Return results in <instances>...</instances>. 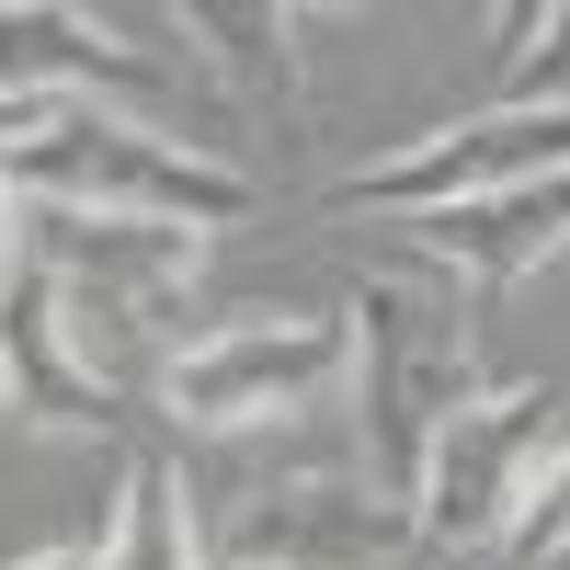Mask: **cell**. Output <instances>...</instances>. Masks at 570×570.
Here are the masks:
<instances>
[{"label":"cell","mask_w":570,"mask_h":570,"mask_svg":"<svg viewBox=\"0 0 570 570\" xmlns=\"http://www.w3.org/2000/svg\"><path fill=\"white\" fill-rule=\"evenodd\" d=\"M537 171H570V115H468L445 137H411L400 160H376L343 183V206H376V217H434L456 195H502V183H537Z\"/></svg>","instance_id":"7"},{"label":"cell","mask_w":570,"mask_h":570,"mask_svg":"<svg viewBox=\"0 0 570 570\" xmlns=\"http://www.w3.org/2000/svg\"><path fill=\"white\" fill-rule=\"evenodd\" d=\"M445 274H468L480 297H513L559 240H570V171H537V183H502V195H456L434 217H400Z\"/></svg>","instance_id":"10"},{"label":"cell","mask_w":570,"mask_h":570,"mask_svg":"<svg viewBox=\"0 0 570 570\" xmlns=\"http://www.w3.org/2000/svg\"><path fill=\"white\" fill-rule=\"evenodd\" d=\"M104 570H206V559H195V513H183L171 456H137V468H126V502H115Z\"/></svg>","instance_id":"12"},{"label":"cell","mask_w":570,"mask_h":570,"mask_svg":"<svg viewBox=\"0 0 570 570\" xmlns=\"http://www.w3.org/2000/svg\"><path fill=\"white\" fill-rule=\"evenodd\" d=\"M195 228H149V217H69V206H23V263L58 285V308L80 331V354H91V331H126L149 297H171L183 274H195Z\"/></svg>","instance_id":"5"},{"label":"cell","mask_w":570,"mask_h":570,"mask_svg":"<svg viewBox=\"0 0 570 570\" xmlns=\"http://www.w3.org/2000/svg\"><path fill=\"white\" fill-rule=\"evenodd\" d=\"M354 376V331L343 320H228L206 343H183L160 365V400L206 434H252V422H297Z\"/></svg>","instance_id":"4"},{"label":"cell","mask_w":570,"mask_h":570,"mask_svg":"<svg viewBox=\"0 0 570 570\" xmlns=\"http://www.w3.org/2000/svg\"><path fill=\"white\" fill-rule=\"evenodd\" d=\"M502 570H548V559H570V445L548 456V480L525 491V513H513V537L491 548Z\"/></svg>","instance_id":"14"},{"label":"cell","mask_w":570,"mask_h":570,"mask_svg":"<svg viewBox=\"0 0 570 570\" xmlns=\"http://www.w3.org/2000/svg\"><path fill=\"white\" fill-rule=\"evenodd\" d=\"M0 183H12V206H69V217H149V228H228L252 217V183L183 149L171 126H137V115H104V104H58L12 160H0Z\"/></svg>","instance_id":"1"},{"label":"cell","mask_w":570,"mask_h":570,"mask_svg":"<svg viewBox=\"0 0 570 570\" xmlns=\"http://www.w3.org/2000/svg\"><path fill=\"white\" fill-rule=\"evenodd\" d=\"M525 35H537V46L502 69V104H491V115H570V12H537Z\"/></svg>","instance_id":"13"},{"label":"cell","mask_w":570,"mask_h":570,"mask_svg":"<svg viewBox=\"0 0 570 570\" xmlns=\"http://www.w3.org/2000/svg\"><path fill=\"white\" fill-rule=\"evenodd\" d=\"M0 400L46 434H91V422H115V376L80 354V331L58 308V285L35 263L0 274Z\"/></svg>","instance_id":"9"},{"label":"cell","mask_w":570,"mask_h":570,"mask_svg":"<svg viewBox=\"0 0 570 570\" xmlns=\"http://www.w3.org/2000/svg\"><path fill=\"white\" fill-rule=\"evenodd\" d=\"M354 376H365V456H376V502L422 491V456L434 434L480 400V354H468V320L445 285L422 274H365L354 297Z\"/></svg>","instance_id":"2"},{"label":"cell","mask_w":570,"mask_h":570,"mask_svg":"<svg viewBox=\"0 0 570 570\" xmlns=\"http://www.w3.org/2000/svg\"><path fill=\"white\" fill-rule=\"evenodd\" d=\"M0 91L104 104V115H137V126L171 115V69L149 46H126V23L69 12V0H12V12H0Z\"/></svg>","instance_id":"6"},{"label":"cell","mask_w":570,"mask_h":570,"mask_svg":"<svg viewBox=\"0 0 570 570\" xmlns=\"http://www.w3.org/2000/svg\"><path fill=\"white\" fill-rule=\"evenodd\" d=\"M263 513H240L228 570H422L434 548L411 537V513L365 502L343 480H297V491H252Z\"/></svg>","instance_id":"8"},{"label":"cell","mask_w":570,"mask_h":570,"mask_svg":"<svg viewBox=\"0 0 570 570\" xmlns=\"http://www.w3.org/2000/svg\"><path fill=\"white\" fill-rule=\"evenodd\" d=\"M12 570H104V548H35V559H12Z\"/></svg>","instance_id":"15"},{"label":"cell","mask_w":570,"mask_h":570,"mask_svg":"<svg viewBox=\"0 0 570 570\" xmlns=\"http://www.w3.org/2000/svg\"><path fill=\"white\" fill-rule=\"evenodd\" d=\"M559 389H491V400H468L434 456H422V491H411V537L434 548V559H491L513 537V513H525V491L548 480V456H559Z\"/></svg>","instance_id":"3"},{"label":"cell","mask_w":570,"mask_h":570,"mask_svg":"<svg viewBox=\"0 0 570 570\" xmlns=\"http://www.w3.org/2000/svg\"><path fill=\"white\" fill-rule=\"evenodd\" d=\"M23 263V206H12V183H0V274Z\"/></svg>","instance_id":"16"},{"label":"cell","mask_w":570,"mask_h":570,"mask_svg":"<svg viewBox=\"0 0 570 570\" xmlns=\"http://www.w3.org/2000/svg\"><path fill=\"white\" fill-rule=\"evenodd\" d=\"M171 23L206 46V69L240 91V104H285V115L308 104V46H297L308 12H285V0H183Z\"/></svg>","instance_id":"11"},{"label":"cell","mask_w":570,"mask_h":570,"mask_svg":"<svg viewBox=\"0 0 570 570\" xmlns=\"http://www.w3.org/2000/svg\"><path fill=\"white\" fill-rule=\"evenodd\" d=\"M422 570H491V559H422Z\"/></svg>","instance_id":"17"}]
</instances>
